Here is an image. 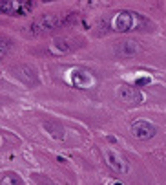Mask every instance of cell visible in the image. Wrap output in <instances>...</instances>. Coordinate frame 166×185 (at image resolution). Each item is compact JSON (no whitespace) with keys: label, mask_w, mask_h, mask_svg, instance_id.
Listing matches in <instances>:
<instances>
[{"label":"cell","mask_w":166,"mask_h":185,"mask_svg":"<svg viewBox=\"0 0 166 185\" xmlns=\"http://www.w3.org/2000/svg\"><path fill=\"white\" fill-rule=\"evenodd\" d=\"M0 185H24V182L17 174H6V176H2Z\"/></svg>","instance_id":"obj_10"},{"label":"cell","mask_w":166,"mask_h":185,"mask_svg":"<svg viewBox=\"0 0 166 185\" xmlns=\"http://www.w3.org/2000/svg\"><path fill=\"white\" fill-rule=\"evenodd\" d=\"M139 44L135 41H124V42H119L115 46V53L122 59H128V57H133L135 53H139Z\"/></svg>","instance_id":"obj_9"},{"label":"cell","mask_w":166,"mask_h":185,"mask_svg":"<svg viewBox=\"0 0 166 185\" xmlns=\"http://www.w3.org/2000/svg\"><path fill=\"white\" fill-rule=\"evenodd\" d=\"M11 48V41L9 39H6V37H0V57H4V55L9 52Z\"/></svg>","instance_id":"obj_11"},{"label":"cell","mask_w":166,"mask_h":185,"mask_svg":"<svg viewBox=\"0 0 166 185\" xmlns=\"http://www.w3.org/2000/svg\"><path fill=\"white\" fill-rule=\"evenodd\" d=\"M141 24H143L141 15L135 13V11H128V9L117 11V13L113 15V19H112V28L119 33L133 31V30H137Z\"/></svg>","instance_id":"obj_2"},{"label":"cell","mask_w":166,"mask_h":185,"mask_svg":"<svg viewBox=\"0 0 166 185\" xmlns=\"http://www.w3.org/2000/svg\"><path fill=\"white\" fill-rule=\"evenodd\" d=\"M75 39H70V37H57L53 39L51 44H49V52L53 55H66L75 50Z\"/></svg>","instance_id":"obj_7"},{"label":"cell","mask_w":166,"mask_h":185,"mask_svg":"<svg viewBox=\"0 0 166 185\" xmlns=\"http://www.w3.org/2000/svg\"><path fill=\"white\" fill-rule=\"evenodd\" d=\"M135 84H137V86H146V84H150V77H141V79H137Z\"/></svg>","instance_id":"obj_12"},{"label":"cell","mask_w":166,"mask_h":185,"mask_svg":"<svg viewBox=\"0 0 166 185\" xmlns=\"http://www.w3.org/2000/svg\"><path fill=\"white\" fill-rule=\"evenodd\" d=\"M71 84L75 88L86 90V88H91L95 84V77L90 70L75 68V70H71Z\"/></svg>","instance_id":"obj_5"},{"label":"cell","mask_w":166,"mask_h":185,"mask_svg":"<svg viewBox=\"0 0 166 185\" xmlns=\"http://www.w3.org/2000/svg\"><path fill=\"white\" fill-rule=\"evenodd\" d=\"M71 15H42L39 19H35L29 26V33L31 35H40V33L48 31V30H55V28H62L71 20Z\"/></svg>","instance_id":"obj_1"},{"label":"cell","mask_w":166,"mask_h":185,"mask_svg":"<svg viewBox=\"0 0 166 185\" xmlns=\"http://www.w3.org/2000/svg\"><path fill=\"white\" fill-rule=\"evenodd\" d=\"M117 95L122 103H128V105H139L143 103V94L133 86H128V84H121L117 88Z\"/></svg>","instance_id":"obj_8"},{"label":"cell","mask_w":166,"mask_h":185,"mask_svg":"<svg viewBox=\"0 0 166 185\" xmlns=\"http://www.w3.org/2000/svg\"><path fill=\"white\" fill-rule=\"evenodd\" d=\"M33 2L24 0H0V13L11 17H26L33 11Z\"/></svg>","instance_id":"obj_3"},{"label":"cell","mask_w":166,"mask_h":185,"mask_svg":"<svg viewBox=\"0 0 166 185\" xmlns=\"http://www.w3.org/2000/svg\"><path fill=\"white\" fill-rule=\"evenodd\" d=\"M155 132H157V128L150 121L139 119V121H133V125H132V134H133V138L141 139V141L152 139V138L155 136Z\"/></svg>","instance_id":"obj_6"},{"label":"cell","mask_w":166,"mask_h":185,"mask_svg":"<svg viewBox=\"0 0 166 185\" xmlns=\"http://www.w3.org/2000/svg\"><path fill=\"white\" fill-rule=\"evenodd\" d=\"M113 185H122V183H113Z\"/></svg>","instance_id":"obj_13"},{"label":"cell","mask_w":166,"mask_h":185,"mask_svg":"<svg viewBox=\"0 0 166 185\" xmlns=\"http://www.w3.org/2000/svg\"><path fill=\"white\" fill-rule=\"evenodd\" d=\"M102 154H104V161L108 163L110 169H113L115 172H119V174H126V172L130 171L128 161H126L124 158L117 152L115 149H112V147H104Z\"/></svg>","instance_id":"obj_4"}]
</instances>
